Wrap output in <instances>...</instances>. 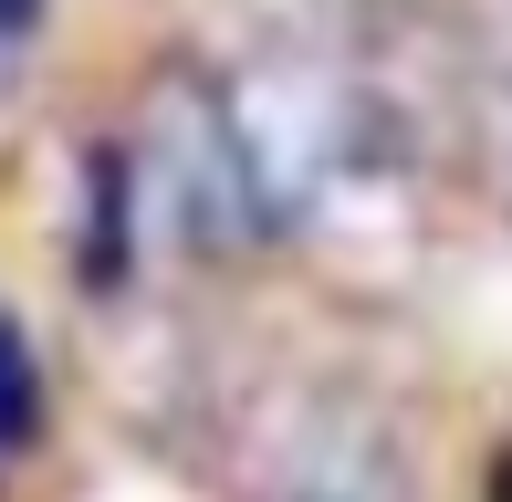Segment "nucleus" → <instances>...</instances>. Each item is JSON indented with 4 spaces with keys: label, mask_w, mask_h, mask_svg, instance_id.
<instances>
[{
    "label": "nucleus",
    "mask_w": 512,
    "mask_h": 502,
    "mask_svg": "<svg viewBox=\"0 0 512 502\" xmlns=\"http://www.w3.org/2000/svg\"><path fill=\"white\" fill-rule=\"evenodd\" d=\"M42 419V367H32V335L0 314V450H21Z\"/></svg>",
    "instance_id": "obj_4"
},
{
    "label": "nucleus",
    "mask_w": 512,
    "mask_h": 502,
    "mask_svg": "<svg viewBox=\"0 0 512 502\" xmlns=\"http://www.w3.org/2000/svg\"><path fill=\"white\" fill-rule=\"evenodd\" d=\"M32 21H42V0H0V42H21Z\"/></svg>",
    "instance_id": "obj_5"
},
{
    "label": "nucleus",
    "mask_w": 512,
    "mask_h": 502,
    "mask_svg": "<svg viewBox=\"0 0 512 502\" xmlns=\"http://www.w3.org/2000/svg\"><path fill=\"white\" fill-rule=\"evenodd\" d=\"M220 116H230V147H241V178H251V199H262L272 241L314 231L366 178L398 168V126L324 53H272V63H251V74H230Z\"/></svg>",
    "instance_id": "obj_1"
},
{
    "label": "nucleus",
    "mask_w": 512,
    "mask_h": 502,
    "mask_svg": "<svg viewBox=\"0 0 512 502\" xmlns=\"http://www.w3.org/2000/svg\"><path fill=\"white\" fill-rule=\"evenodd\" d=\"M251 492L262 502H418V471L366 398L304 387L251 429Z\"/></svg>",
    "instance_id": "obj_2"
},
{
    "label": "nucleus",
    "mask_w": 512,
    "mask_h": 502,
    "mask_svg": "<svg viewBox=\"0 0 512 502\" xmlns=\"http://www.w3.org/2000/svg\"><path fill=\"white\" fill-rule=\"evenodd\" d=\"M502 157H512V95H502Z\"/></svg>",
    "instance_id": "obj_6"
},
{
    "label": "nucleus",
    "mask_w": 512,
    "mask_h": 502,
    "mask_svg": "<svg viewBox=\"0 0 512 502\" xmlns=\"http://www.w3.org/2000/svg\"><path fill=\"white\" fill-rule=\"evenodd\" d=\"M304 11H324V0H304Z\"/></svg>",
    "instance_id": "obj_7"
},
{
    "label": "nucleus",
    "mask_w": 512,
    "mask_h": 502,
    "mask_svg": "<svg viewBox=\"0 0 512 502\" xmlns=\"http://www.w3.org/2000/svg\"><path fill=\"white\" fill-rule=\"evenodd\" d=\"M147 210L168 220L178 241H199V251H241V241H272L262 199H251V178H241V147H230L220 84H168V95H157Z\"/></svg>",
    "instance_id": "obj_3"
}]
</instances>
